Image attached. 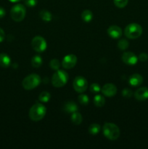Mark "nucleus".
I'll list each match as a JSON object with an SVG mask.
<instances>
[{
  "label": "nucleus",
  "instance_id": "f257e3e1",
  "mask_svg": "<svg viewBox=\"0 0 148 149\" xmlns=\"http://www.w3.org/2000/svg\"><path fill=\"white\" fill-rule=\"evenodd\" d=\"M46 107L41 103H36L31 106L29 111V117L33 122L41 120L46 115Z\"/></svg>",
  "mask_w": 148,
  "mask_h": 149
},
{
  "label": "nucleus",
  "instance_id": "f03ea898",
  "mask_svg": "<svg viewBox=\"0 0 148 149\" xmlns=\"http://www.w3.org/2000/svg\"><path fill=\"white\" fill-rule=\"evenodd\" d=\"M103 134L107 139L110 141H115L120 136V129L113 123H105L103 126Z\"/></svg>",
  "mask_w": 148,
  "mask_h": 149
},
{
  "label": "nucleus",
  "instance_id": "7ed1b4c3",
  "mask_svg": "<svg viewBox=\"0 0 148 149\" xmlns=\"http://www.w3.org/2000/svg\"><path fill=\"white\" fill-rule=\"evenodd\" d=\"M69 77L66 71L63 70H57L52 77V84L55 87H62L65 85Z\"/></svg>",
  "mask_w": 148,
  "mask_h": 149
},
{
  "label": "nucleus",
  "instance_id": "20e7f679",
  "mask_svg": "<svg viewBox=\"0 0 148 149\" xmlns=\"http://www.w3.org/2000/svg\"><path fill=\"white\" fill-rule=\"evenodd\" d=\"M142 27L138 23H130L124 29V35L131 39L139 38L142 33Z\"/></svg>",
  "mask_w": 148,
  "mask_h": 149
},
{
  "label": "nucleus",
  "instance_id": "39448f33",
  "mask_svg": "<svg viewBox=\"0 0 148 149\" xmlns=\"http://www.w3.org/2000/svg\"><path fill=\"white\" fill-rule=\"evenodd\" d=\"M41 82L40 76L36 74H31L26 77L22 81V86L26 90H30L36 88Z\"/></svg>",
  "mask_w": 148,
  "mask_h": 149
},
{
  "label": "nucleus",
  "instance_id": "423d86ee",
  "mask_svg": "<svg viewBox=\"0 0 148 149\" xmlns=\"http://www.w3.org/2000/svg\"><path fill=\"white\" fill-rule=\"evenodd\" d=\"M26 14V9L24 5L17 4L13 6L10 10L11 17L14 21L20 22L25 18Z\"/></svg>",
  "mask_w": 148,
  "mask_h": 149
},
{
  "label": "nucleus",
  "instance_id": "0eeeda50",
  "mask_svg": "<svg viewBox=\"0 0 148 149\" xmlns=\"http://www.w3.org/2000/svg\"><path fill=\"white\" fill-rule=\"evenodd\" d=\"M31 45L33 49L37 52H42L46 49V42L42 36H36L32 39Z\"/></svg>",
  "mask_w": 148,
  "mask_h": 149
},
{
  "label": "nucleus",
  "instance_id": "6e6552de",
  "mask_svg": "<svg viewBox=\"0 0 148 149\" xmlns=\"http://www.w3.org/2000/svg\"><path fill=\"white\" fill-rule=\"evenodd\" d=\"M87 87H88V81L84 77L81 76L75 77L73 81V88L77 93H84L86 90Z\"/></svg>",
  "mask_w": 148,
  "mask_h": 149
},
{
  "label": "nucleus",
  "instance_id": "1a4fd4ad",
  "mask_svg": "<svg viewBox=\"0 0 148 149\" xmlns=\"http://www.w3.org/2000/svg\"><path fill=\"white\" fill-rule=\"evenodd\" d=\"M77 63V57L73 54L65 55L62 61V65L65 69H71Z\"/></svg>",
  "mask_w": 148,
  "mask_h": 149
},
{
  "label": "nucleus",
  "instance_id": "9d476101",
  "mask_svg": "<svg viewBox=\"0 0 148 149\" xmlns=\"http://www.w3.org/2000/svg\"><path fill=\"white\" fill-rule=\"evenodd\" d=\"M121 59L124 63L129 65L136 64L138 61V57L131 52H126L122 55Z\"/></svg>",
  "mask_w": 148,
  "mask_h": 149
},
{
  "label": "nucleus",
  "instance_id": "9b49d317",
  "mask_svg": "<svg viewBox=\"0 0 148 149\" xmlns=\"http://www.w3.org/2000/svg\"><path fill=\"white\" fill-rule=\"evenodd\" d=\"M102 93L106 97H111L117 93V87L111 83H108L103 86L102 88Z\"/></svg>",
  "mask_w": 148,
  "mask_h": 149
},
{
  "label": "nucleus",
  "instance_id": "f8f14e48",
  "mask_svg": "<svg viewBox=\"0 0 148 149\" xmlns=\"http://www.w3.org/2000/svg\"><path fill=\"white\" fill-rule=\"evenodd\" d=\"M134 97L137 100L143 101L148 99V88L146 87H140L134 93Z\"/></svg>",
  "mask_w": 148,
  "mask_h": 149
},
{
  "label": "nucleus",
  "instance_id": "ddd939ff",
  "mask_svg": "<svg viewBox=\"0 0 148 149\" xmlns=\"http://www.w3.org/2000/svg\"><path fill=\"white\" fill-rule=\"evenodd\" d=\"M107 33L112 39H119L122 36V30L119 26H111L107 29Z\"/></svg>",
  "mask_w": 148,
  "mask_h": 149
},
{
  "label": "nucleus",
  "instance_id": "4468645a",
  "mask_svg": "<svg viewBox=\"0 0 148 149\" xmlns=\"http://www.w3.org/2000/svg\"><path fill=\"white\" fill-rule=\"evenodd\" d=\"M129 82L133 87H138L143 82V77L139 74H133L129 77Z\"/></svg>",
  "mask_w": 148,
  "mask_h": 149
},
{
  "label": "nucleus",
  "instance_id": "2eb2a0df",
  "mask_svg": "<svg viewBox=\"0 0 148 149\" xmlns=\"http://www.w3.org/2000/svg\"><path fill=\"white\" fill-rule=\"evenodd\" d=\"M63 110L65 111V112H67V113H73L78 111V106H77L76 103H75L74 102H66V103L64 104Z\"/></svg>",
  "mask_w": 148,
  "mask_h": 149
},
{
  "label": "nucleus",
  "instance_id": "dca6fc26",
  "mask_svg": "<svg viewBox=\"0 0 148 149\" xmlns=\"http://www.w3.org/2000/svg\"><path fill=\"white\" fill-rule=\"evenodd\" d=\"M11 64V58L5 53L0 54V66L2 68H8Z\"/></svg>",
  "mask_w": 148,
  "mask_h": 149
},
{
  "label": "nucleus",
  "instance_id": "f3484780",
  "mask_svg": "<svg viewBox=\"0 0 148 149\" xmlns=\"http://www.w3.org/2000/svg\"><path fill=\"white\" fill-rule=\"evenodd\" d=\"M81 18L86 23H89L93 18V13L91 10H85L81 13Z\"/></svg>",
  "mask_w": 148,
  "mask_h": 149
},
{
  "label": "nucleus",
  "instance_id": "a211bd4d",
  "mask_svg": "<svg viewBox=\"0 0 148 149\" xmlns=\"http://www.w3.org/2000/svg\"><path fill=\"white\" fill-rule=\"evenodd\" d=\"M83 118L82 116L80 113L78 112H74L71 115V121H72L73 123L75 125H78L82 122Z\"/></svg>",
  "mask_w": 148,
  "mask_h": 149
},
{
  "label": "nucleus",
  "instance_id": "6ab92c4d",
  "mask_svg": "<svg viewBox=\"0 0 148 149\" xmlns=\"http://www.w3.org/2000/svg\"><path fill=\"white\" fill-rule=\"evenodd\" d=\"M105 103V100H104V97L102 96L101 95H97L94 96V104L97 107H102Z\"/></svg>",
  "mask_w": 148,
  "mask_h": 149
},
{
  "label": "nucleus",
  "instance_id": "aec40b11",
  "mask_svg": "<svg viewBox=\"0 0 148 149\" xmlns=\"http://www.w3.org/2000/svg\"><path fill=\"white\" fill-rule=\"evenodd\" d=\"M42 62H43V61H42L41 57L37 55L33 56L31 59L32 66L34 67V68H39V67L42 65Z\"/></svg>",
  "mask_w": 148,
  "mask_h": 149
},
{
  "label": "nucleus",
  "instance_id": "412c9836",
  "mask_svg": "<svg viewBox=\"0 0 148 149\" xmlns=\"http://www.w3.org/2000/svg\"><path fill=\"white\" fill-rule=\"evenodd\" d=\"M39 16H40L42 20L45 22L51 21V20H52V14H51L49 11H47V10H41V11L39 13Z\"/></svg>",
  "mask_w": 148,
  "mask_h": 149
},
{
  "label": "nucleus",
  "instance_id": "4be33fe9",
  "mask_svg": "<svg viewBox=\"0 0 148 149\" xmlns=\"http://www.w3.org/2000/svg\"><path fill=\"white\" fill-rule=\"evenodd\" d=\"M100 130H101V127H100V125H98V124H92L89 127V132L91 135H95L100 132Z\"/></svg>",
  "mask_w": 148,
  "mask_h": 149
},
{
  "label": "nucleus",
  "instance_id": "5701e85b",
  "mask_svg": "<svg viewBox=\"0 0 148 149\" xmlns=\"http://www.w3.org/2000/svg\"><path fill=\"white\" fill-rule=\"evenodd\" d=\"M51 98V95L50 93H48L46 91H44L39 95V100H40L41 103H47L49 101Z\"/></svg>",
  "mask_w": 148,
  "mask_h": 149
},
{
  "label": "nucleus",
  "instance_id": "b1692460",
  "mask_svg": "<svg viewBox=\"0 0 148 149\" xmlns=\"http://www.w3.org/2000/svg\"><path fill=\"white\" fill-rule=\"evenodd\" d=\"M129 46V43L126 39H122L119 40L118 43V47L121 50H126Z\"/></svg>",
  "mask_w": 148,
  "mask_h": 149
},
{
  "label": "nucleus",
  "instance_id": "393cba45",
  "mask_svg": "<svg viewBox=\"0 0 148 149\" xmlns=\"http://www.w3.org/2000/svg\"><path fill=\"white\" fill-rule=\"evenodd\" d=\"M78 101L81 105L86 106V105H88L89 102V97L86 95L81 94L78 96Z\"/></svg>",
  "mask_w": 148,
  "mask_h": 149
},
{
  "label": "nucleus",
  "instance_id": "a878e982",
  "mask_svg": "<svg viewBox=\"0 0 148 149\" xmlns=\"http://www.w3.org/2000/svg\"><path fill=\"white\" fill-rule=\"evenodd\" d=\"M49 66H50L52 69L57 71L60 67V63H59V61L57 59H53L49 63Z\"/></svg>",
  "mask_w": 148,
  "mask_h": 149
},
{
  "label": "nucleus",
  "instance_id": "bb28decb",
  "mask_svg": "<svg viewBox=\"0 0 148 149\" xmlns=\"http://www.w3.org/2000/svg\"><path fill=\"white\" fill-rule=\"evenodd\" d=\"M129 0H113L115 5L118 8H123L128 4Z\"/></svg>",
  "mask_w": 148,
  "mask_h": 149
},
{
  "label": "nucleus",
  "instance_id": "cd10ccee",
  "mask_svg": "<svg viewBox=\"0 0 148 149\" xmlns=\"http://www.w3.org/2000/svg\"><path fill=\"white\" fill-rule=\"evenodd\" d=\"M89 90L91 93H98L101 90V87H100V84H97V83H93L90 85Z\"/></svg>",
  "mask_w": 148,
  "mask_h": 149
},
{
  "label": "nucleus",
  "instance_id": "c85d7f7f",
  "mask_svg": "<svg viewBox=\"0 0 148 149\" xmlns=\"http://www.w3.org/2000/svg\"><path fill=\"white\" fill-rule=\"evenodd\" d=\"M132 91L130 89L125 88L123 89V91H122V95L125 97V98H130L132 96Z\"/></svg>",
  "mask_w": 148,
  "mask_h": 149
},
{
  "label": "nucleus",
  "instance_id": "c756f323",
  "mask_svg": "<svg viewBox=\"0 0 148 149\" xmlns=\"http://www.w3.org/2000/svg\"><path fill=\"white\" fill-rule=\"evenodd\" d=\"M38 0H25V4L29 7H33L37 4Z\"/></svg>",
  "mask_w": 148,
  "mask_h": 149
},
{
  "label": "nucleus",
  "instance_id": "7c9ffc66",
  "mask_svg": "<svg viewBox=\"0 0 148 149\" xmlns=\"http://www.w3.org/2000/svg\"><path fill=\"white\" fill-rule=\"evenodd\" d=\"M138 60H139L141 62H145L148 60V54L145 53V52H142V53L139 54V57H138Z\"/></svg>",
  "mask_w": 148,
  "mask_h": 149
},
{
  "label": "nucleus",
  "instance_id": "2f4dec72",
  "mask_svg": "<svg viewBox=\"0 0 148 149\" xmlns=\"http://www.w3.org/2000/svg\"><path fill=\"white\" fill-rule=\"evenodd\" d=\"M4 38H5V33H4V30L0 28V42H3Z\"/></svg>",
  "mask_w": 148,
  "mask_h": 149
},
{
  "label": "nucleus",
  "instance_id": "473e14b6",
  "mask_svg": "<svg viewBox=\"0 0 148 149\" xmlns=\"http://www.w3.org/2000/svg\"><path fill=\"white\" fill-rule=\"evenodd\" d=\"M5 14H6L5 10H4L3 7H0V18L4 17V16H5Z\"/></svg>",
  "mask_w": 148,
  "mask_h": 149
},
{
  "label": "nucleus",
  "instance_id": "72a5a7b5",
  "mask_svg": "<svg viewBox=\"0 0 148 149\" xmlns=\"http://www.w3.org/2000/svg\"><path fill=\"white\" fill-rule=\"evenodd\" d=\"M9 1H11V2L15 3V2H18V1H20V0H9Z\"/></svg>",
  "mask_w": 148,
  "mask_h": 149
}]
</instances>
